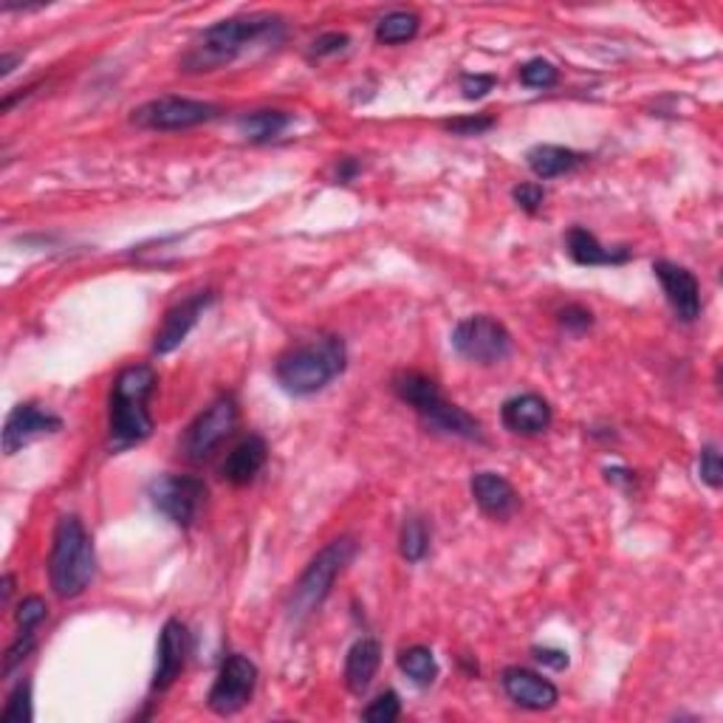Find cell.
<instances>
[{
  "mask_svg": "<svg viewBox=\"0 0 723 723\" xmlns=\"http://www.w3.org/2000/svg\"><path fill=\"white\" fill-rule=\"evenodd\" d=\"M283 32L281 18L275 14H246V18H230L210 26L198 34L187 54L181 57V71L187 74H213L226 69L244 57L252 45H261L263 40L275 43Z\"/></svg>",
  "mask_w": 723,
  "mask_h": 723,
  "instance_id": "1",
  "label": "cell"
},
{
  "mask_svg": "<svg viewBox=\"0 0 723 723\" xmlns=\"http://www.w3.org/2000/svg\"><path fill=\"white\" fill-rule=\"evenodd\" d=\"M153 390H156V370L150 365H131L116 376L111 390V418H108L113 452H122L153 432V416L147 410Z\"/></svg>",
  "mask_w": 723,
  "mask_h": 723,
  "instance_id": "2",
  "label": "cell"
},
{
  "mask_svg": "<svg viewBox=\"0 0 723 723\" xmlns=\"http://www.w3.org/2000/svg\"><path fill=\"white\" fill-rule=\"evenodd\" d=\"M345 362H348V350H345L343 339L314 337L308 343L288 348L277 359L275 376L286 394L312 396L343 374Z\"/></svg>",
  "mask_w": 723,
  "mask_h": 723,
  "instance_id": "3",
  "label": "cell"
},
{
  "mask_svg": "<svg viewBox=\"0 0 723 723\" xmlns=\"http://www.w3.org/2000/svg\"><path fill=\"white\" fill-rule=\"evenodd\" d=\"M96 571L94 540L85 531L80 518L65 515L54 529V546H51L49 577L51 588L60 599H74L91 585Z\"/></svg>",
  "mask_w": 723,
  "mask_h": 723,
  "instance_id": "4",
  "label": "cell"
},
{
  "mask_svg": "<svg viewBox=\"0 0 723 723\" xmlns=\"http://www.w3.org/2000/svg\"><path fill=\"white\" fill-rule=\"evenodd\" d=\"M356 554V542L350 537H339V540L328 542L312 562L303 571V577L297 580L292 593V611L294 619H303L308 613L317 611L323 605L325 599H328L330 588H334V580L343 574V568L354 560Z\"/></svg>",
  "mask_w": 723,
  "mask_h": 723,
  "instance_id": "5",
  "label": "cell"
},
{
  "mask_svg": "<svg viewBox=\"0 0 723 723\" xmlns=\"http://www.w3.org/2000/svg\"><path fill=\"white\" fill-rule=\"evenodd\" d=\"M237 425V401L232 396H218L210 407L195 416L193 425L184 430L181 436V456L187 458V461L198 464L204 458H210L226 438L232 436Z\"/></svg>",
  "mask_w": 723,
  "mask_h": 723,
  "instance_id": "6",
  "label": "cell"
},
{
  "mask_svg": "<svg viewBox=\"0 0 723 723\" xmlns=\"http://www.w3.org/2000/svg\"><path fill=\"white\" fill-rule=\"evenodd\" d=\"M221 113L218 105L204 100H190V96H159L133 111V125L144 131H187V128L213 122Z\"/></svg>",
  "mask_w": 723,
  "mask_h": 723,
  "instance_id": "7",
  "label": "cell"
},
{
  "mask_svg": "<svg viewBox=\"0 0 723 723\" xmlns=\"http://www.w3.org/2000/svg\"><path fill=\"white\" fill-rule=\"evenodd\" d=\"M452 348L478 365H498L511 354V337L503 323L489 314H475L452 328Z\"/></svg>",
  "mask_w": 723,
  "mask_h": 723,
  "instance_id": "8",
  "label": "cell"
},
{
  "mask_svg": "<svg viewBox=\"0 0 723 723\" xmlns=\"http://www.w3.org/2000/svg\"><path fill=\"white\" fill-rule=\"evenodd\" d=\"M150 500L170 523L190 529L206 503V483L195 475H162L150 483Z\"/></svg>",
  "mask_w": 723,
  "mask_h": 723,
  "instance_id": "9",
  "label": "cell"
},
{
  "mask_svg": "<svg viewBox=\"0 0 723 723\" xmlns=\"http://www.w3.org/2000/svg\"><path fill=\"white\" fill-rule=\"evenodd\" d=\"M255 661L241 653H232L226 655L224 664H221L213 690L206 695V704H210V710H213L215 715H235V712H241L250 704L252 695H255Z\"/></svg>",
  "mask_w": 723,
  "mask_h": 723,
  "instance_id": "10",
  "label": "cell"
},
{
  "mask_svg": "<svg viewBox=\"0 0 723 723\" xmlns=\"http://www.w3.org/2000/svg\"><path fill=\"white\" fill-rule=\"evenodd\" d=\"M57 430H63V418L34 405V401H26V405H18L9 413L7 425H3V452L14 456L26 444H32L34 438L51 436Z\"/></svg>",
  "mask_w": 723,
  "mask_h": 723,
  "instance_id": "11",
  "label": "cell"
},
{
  "mask_svg": "<svg viewBox=\"0 0 723 723\" xmlns=\"http://www.w3.org/2000/svg\"><path fill=\"white\" fill-rule=\"evenodd\" d=\"M213 299H215L213 292H198L184 297L181 303H175V306L164 314L162 325L156 328L153 350H156V354H170V350L179 348V345L190 337V330L198 325L201 314L213 306Z\"/></svg>",
  "mask_w": 723,
  "mask_h": 723,
  "instance_id": "12",
  "label": "cell"
},
{
  "mask_svg": "<svg viewBox=\"0 0 723 723\" xmlns=\"http://www.w3.org/2000/svg\"><path fill=\"white\" fill-rule=\"evenodd\" d=\"M653 272L659 277L661 288L668 294V303L673 306L675 317L681 323H692L701 317V283L690 268L670 261H655Z\"/></svg>",
  "mask_w": 723,
  "mask_h": 723,
  "instance_id": "13",
  "label": "cell"
},
{
  "mask_svg": "<svg viewBox=\"0 0 723 723\" xmlns=\"http://www.w3.org/2000/svg\"><path fill=\"white\" fill-rule=\"evenodd\" d=\"M190 653V633L179 619H167L159 637L156 670H153V690H167L184 670Z\"/></svg>",
  "mask_w": 723,
  "mask_h": 723,
  "instance_id": "14",
  "label": "cell"
},
{
  "mask_svg": "<svg viewBox=\"0 0 723 723\" xmlns=\"http://www.w3.org/2000/svg\"><path fill=\"white\" fill-rule=\"evenodd\" d=\"M500 684H503L506 695L523 710H551V706L560 701V692L551 684L549 679L531 673L526 668H506L503 675H500Z\"/></svg>",
  "mask_w": 723,
  "mask_h": 723,
  "instance_id": "15",
  "label": "cell"
},
{
  "mask_svg": "<svg viewBox=\"0 0 723 723\" xmlns=\"http://www.w3.org/2000/svg\"><path fill=\"white\" fill-rule=\"evenodd\" d=\"M500 421L515 436H537L551 427V407L537 394L515 396L500 407Z\"/></svg>",
  "mask_w": 723,
  "mask_h": 723,
  "instance_id": "16",
  "label": "cell"
},
{
  "mask_svg": "<svg viewBox=\"0 0 723 723\" xmlns=\"http://www.w3.org/2000/svg\"><path fill=\"white\" fill-rule=\"evenodd\" d=\"M472 495L475 503L480 506L483 515L495 520H506L518 511V492L509 480L498 472H478L472 478Z\"/></svg>",
  "mask_w": 723,
  "mask_h": 723,
  "instance_id": "17",
  "label": "cell"
},
{
  "mask_svg": "<svg viewBox=\"0 0 723 723\" xmlns=\"http://www.w3.org/2000/svg\"><path fill=\"white\" fill-rule=\"evenodd\" d=\"M566 250L568 257L580 266H622V263L630 261L628 246H617V250H608L597 241L593 232H588L585 226H571L566 235Z\"/></svg>",
  "mask_w": 723,
  "mask_h": 723,
  "instance_id": "18",
  "label": "cell"
},
{
  "mask_svg": "<svg viewBox=\"0 0 723 723\" xmlns=\"http://www.w3.org/2000/svg\"><path fill=\"white\" fill-rule=\"evenodd\" d=\"M266 441H263L261 436H246L244 441L237 444L230 456H226L221 475H224V480L232 483V487H246V483H252V480L257 478V472L266 467Z\"/></svg>",
  "mask_w": 723,
  "mask_h": 723,
  "instance_id": "19",
  "label": "cell"
},
{
  "mask_svg": "<svg viewBox=\"0 0 723 723\" xmlns=\"http://www.w3.org/2000/svg\"><path fill=\"white\" fill-rule=\"evenodd\" d=\"M381 664V644L376 639H359L345 659V684L354 695L368 690Z\"/></svg>",
  "mask_w": 723,
  "mask_h": 723,
  "instance_id": "20",
  "label": "cell"
},
{
  "mask_svg": "<svg viewBox=\"0 0 723 723\" xmlns=\"http://www.w3.org/2000/svg\"><path fill=\"white\" fill-rule=\"evenodd\" d=\"M526 162H529V170L537 179L549 181L557 179V175L574 173L577 167L585 164V156L571 147H560V144H537L526 153Z\"/></svg>",
  "mask_w": 723,
  "mask_h": 723,
  "instance_id": "21",
  "label": "cell"
},
{
  "mask_svg": "<svg viewBox=\"0 0 723 723\" xmlns=\"http://www.w3.org/2000/svg\"><path fill=\"white\" fill-rule=\"evenodd\" d=\"M394 390L405 405H410L418 416L425 418L427 413L436 410L444 401L441 390H438L436 381L430 376L418 374V370H401V374L394 376Z\"/></svg>",
  "mask_w": 723,
  "mask_h": 723,
  "instance_id": "22",
  "label": "cell"
},
{
  "mask_svg": "<svg viewBox=\"0 0 723 723\" xmlns=\"http://www.w3.org/2000/svg\"><path fill=\"white\" fill-rule=\"evenodd\" d=\"M427 427H432L436 432H444V436H456L467 438V441H480L483 438V430H480V421H475L464 407L449 405L447 399L436 407L432 413H427L421 418Z\"/></svg>",
  "mask_w": 723,
  "mask_h": 723,
  "instance_id": "23",
  "label": "cell"
},
{
  "mask_svg": "<svg viewBox=\"0 0 723 723\" xmlns=\"http://www.w3.org/2000/svg\"><path fill=\"white\" fill-rule=\"evenodd\" d=\"M294 122L292 113L286 111H255L237 119V131L244 133L250 142L266 144L281 139L288 131V125Z\"/></svg>",
  "mask_w": 723,
  "mask_h": 723,
  "instance_id": "24",
  "label": "cell"
},
{
  "mask_svg": "<svg viewBox=\"0 0 723 723\" xmlns=\"http://www.w3.org/2000/svg\"><path fill=\"white\" fill-rule=\"evenodd\" d=\"M399 668L418 686H430L438 679V661L432 655V650L425 648V644H413V648L401 650Z\"/></svg>",
  "mask_w": 723,
  "mask_h": 723,
  "instance_id": "25",
  "label": "cell"
},
{
  "mask_svg": "<svg viewBox=\"0 0 723 723\" xmlns=\"http://www.w3.org/2000/svg\"><path fill=\"white\" fill-rule=\"evenodd\" d=\"M418 32V18L413 12H390L376 23V40L385 45L407 43V40L416 38Z\"/></svg>",
  "mask_w": 723,
  "mask_h": 723,
  "instance_id": "26",
  "label": "cell"
},
{
  "mask_svg": "<svg viewBox=\"0 0 723 723\" xmlns=\"http://www.w3.org/2000/svg\"><path fill=\"white\" fill-rule=\"evenodd\" d=\"M401 557L407 562H421L427 557V549H430V531H427V523L421 518H407L405 526H401V540H399Z\"/></svg>",
  "mask_w": 723,
  "mask_h": 723,
  "instance_id": "27",
  "label": "cell"
},
{
  "mask_svg": "<svg viewBox=\"0 0 723 723\" xmlns=\"http://www.w3.org/2000/svg\"><path fill=\"white\" fill-rule=\"evenodd\" d=\"M3 723H29L32 721V684L20 681L7 701V710L0 715Z\"/></svg>",
  "mask_w": 723,
  "mask_h": 723,
  "instance_id": "28",
  "label": "cell"
},
{
  "mask_svg": "<svg viewBox=\"0 0 723 723\" xmlns=\"http://www.w3.org/2000/svg\"><path fill=\"white\" fill-rule=\"evenodd\" d=\"M520 82L529 88H551L560 82V71H557L554 63L537 57V60H529V63L520 69Z\"/></svg>",
  "mask_w": 723,
  "mask_h": 723,
  "instance_id": "29",
  "label": "cell"
},
{
  "mask_svg": "<svg viewBox=\"0 0 723 723\" xmlns=\"http://www.w3.org/2000/svg\"><path fill=\"white\" fill-rule=\"evenodd\" d=\"M401 715V701L394 690L381 692L379 699L370 701V706L362 712V717L370 723H394Z\"/></svg>",
  "mask_w": 723,
  "mask_h": 723,
  "instance_id": "30",
  "label": "cell"
},
{
  "mask_svg": "<svg viewBox=\"0 0 723 723\" xmlns=\"http://www.w3.org/2000/svg\"><path fill=\"white\" fill-rule=\"evenodd\" d=\"M495 128L492 116H461V119H449L444 122V131L456 133V136H480V133H487Z\"/></svg>",
  "mask_w": 723,
  "mask_h": 723,
  "instance_id": "31",
  "label": "cell"
},
{
  "mask_svg": "<svg viewBox=\"0 0 723 723\" xmlns=\"http://www.w3.org/2000/svg\"><path fill=\"white\" fill-rule=\"evenodd\" d=\"M699 472H701V480H704V483H710L712 489H717L723 483L721 452H717V447H712V444H706V447L701 449Z\"/></svg>",
  "mask_w": 723,
  "mask_h": 723,
  "instance_id": "32",
  "label": "cell"
},
{
  "mask_svg": "<svg viewBox=\"0 0 723 723\" xmlns=\"http://www.w3.org/2000/svg\"><path fill=\"white\" fill-rule=\"evenodd\" d=\"M45 613H49V608H45V602L40 597L23 599L18 608L20 630H29V633H34V630H38V624L45 619Z\"/></svg>",
  "mask_w": 723,
  "mask_h": 723,
  "instance_id": "33",
  "label": "cell"
},
{
  "mask_svg": "<svg viewBox=\"0 0 723 723\" xmlns=\"http://www.w3.org/2000/svg\"><path fill=\"white\" fill-rule=\"evenodd\" d=\"M34 644H38L34 633H29V630H20L18 642L9 648L7 661H3V673H7V675L14 673V668H18V664H23V661L34 653Z\"/></svg>",
  "mask_w": 723,
  "mask_h": 723,
  "instance_id": "34",
  "label": "cell"
},
{
  "mask_svg": "<svg viewBox=\"0 0 723 723\" xmlns=\"http://www.w3.org/2000/svg\"><path fill=\"white\" fill-rule=\"evenodd\" d=\"M348 45H350V38L345 32H325L312 43V57H317V60H323V57H334L339 54V51L348 49Z\"/></svg>",
  "mask_w": 723,
  "mask_h": 723,
  "instance_id": "35",
  "label": "cell"
},
{
  "mask_svg": "<svg viewBox=\"0 0 723 723\" xmlns=\"http://www.w3.org/2000/svg\"><path fill=\"white\" fill-rule=\"evenodd\" d=\"M498 85V77L492 74H464L461 77V91L467 100H480V96H487L489 91H495Z\"/></svg>",
  "mask_w": 723,
  "mask_h": 723,
  "instance_id": "36",
  "label": "cell"
},
{
  "mask_svg": "<svg viewBox=\"0 0 723 723\" xmlns=\"http://www.w3.org/2000/svg\"><path fill=\"white\" fill-rule=\"evenodd\" d=\"M560 325L566 330H574V334H582L593 325V314L582 306H568L560 312Z\"/></svg>",
  "mask_w": 723,
  "mask_h": 723,
  "instance_id": "37",
  "label": "cell"
},
{
  "mask_svg": "<svg viewBox=\"0 0 723 723\" xmlns=\"http://www.w3.org/2000/svg\"><path fill=\"white\" fill-rule=\"evenodd\" d=\"M515 201H518V206H523L526 213H537L542 206V201H546V190L540 187V184H520V187H515Z\"/></svg>",
  "mask_w": 723,
  "mask_h": 723,
  "instance_id": "38",
  "label": "cell"
},
{
  "mask_svg": "<svg viewBox=\"0 0 723 723\" xmlns=\"http://www.w3.org/2000/svg\"><path fill=\"white\" fill-rule=\"evenodd\" d=\"M534 659L540 664L551 670H566L568 668V653L566 650H554V648H534Z\"/></svg>",
  "mask_w": 723,
  "mask_h": 723,
  "instance_id": "39",
  "label": "cell"
},
{
  "mask_svg": "<svg viewBox=\"0 0 723 723\" xmlns=\"http://www.w3.org/2000/svg\"><path fill=\"white\" fill-rule=\"evenodd\" d=\"M359 173V164L354 162V159H343V164H339V170H337V175H339V181H350L354 179V175Z\"/></svg>",
  "mask_w": 723,
  "mask_h": 723,
  "instance_id": "40",
  "label": "cell"
},
{
  "mask_svg": "<svg viewBox=\"0 0 723 723\" xmlns=\"http://www.w3.org/2000/svg\"><path fill=\"white\" fill-rule=\"evenodd\" d=\"M18 60H23V57L3 54V60H0V74H3V77L12 74V71H14V63H18Z\"/></svg>",
  "mask_w": 723,
  "mask_h": 723,
  "instance_id": "41",
  "label": "cell"
},
{
  "mask_svg": "<svg viewBox=\"0 0 723 723\" xmlns=\"http://www.w3.org/2000/svg\"><path fill=\"white\" fill-rule=\"evenodd\" d=\"M12 597V577H3V602H9Z\"/></svg>",
  "mask_w": 723,
  "mask_h": 723,
  "instance_id": "42",
  "label": "cell"
}]
</instances>
